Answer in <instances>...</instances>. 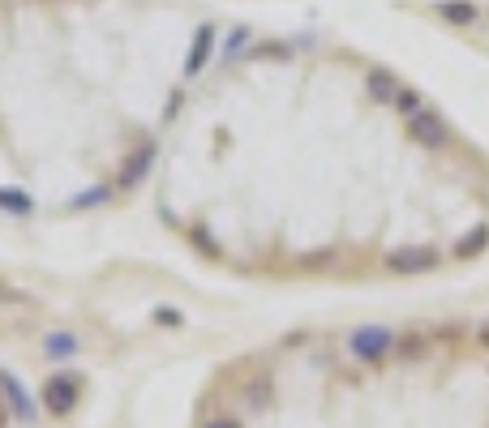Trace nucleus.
<instances>
[{
    "label": "nucleus",
    "mask_w": 489,
    "mask_h": 428,
    "mask_svg": "<svg viewBox=\"0 0 489 428\" xmlns=\"http://www.w3.org/2000/svg\"><path fill=\"white\" fill-rule=\"evenodd\" d=\"M9 424V403H4V394H0V428Z\"/></svg>",
    "instance_id": "412c9836"
},
{
    "label": "nucleus",
    "mask_w": 489,
    "mask_h": 428,
    "mask_svg": "<svg viewBox=\"0 0 489 428\" xmlns=\"http://www.w3.org/2000/svg\"><path fill=\"white\" fill-rule=\"evenodd\" d=\"M202 428H241V420H232V416H215V420H206Z\"/></svg>",
    "instance_id": "a211bd4d"
},
{
    "label": "nucleus",
    "mask_w": 489,
    "mask_h": 428,
    "mask_svg": "<svg viewBox=\"0 0 489 428\" xmlns=\"http://www.w3.org/2000/svg\"><path fill=\"white\" fill-rule=\"evenodd\" d=\"M108 197H112V189H108V185H95V189L77 193V197H74V206H77V210H86V206H103Z\"/></svg>",
    "instance_id": "4468645a"
},
{
    "label": "nucleus",
    "mask_w": 489,
    "mask_h": 428,
    "mask_svg": "<svg viewBox=\"0 0 489 428\" xmlns=\"http://www.w3.org/2000/svg\"><path fill=\"white\" fill-rule=\"evenodd\" d=\"M326 262H335V249H322V253H314V258H305L301 266H326Z\"/></svg>",
    "instance_id": "f3484780"
},
{
    "label": "nucleus",
    "mask_w": 489,
    "mask_h": 428,
    "mask_svg": "<svg viewBox=\"0 0 489 428\" xmlns=\"http://www.w3.org/2000/svg\"><path fill=\"white\" fill-rule=\"evenodd\" d=\"M211 48H215V30H211V26H197L194 44H189V52H185V77H197V73L206 69Z\"/></svg>",
    "instance_id": "0eeeda50"
},
{
    "label": "nucleus",
    "mask_w": 489,
    "mask_h": 428,
    "mask_svg": "<svg viewBox=\"0 0 489 428\" xmlns=\"http://www.w3.org/2000/svg\"><path fill=\"white\" fill-rule=\"evenodd\" d=\"M82 403V373H52L44 385V407L52 416H74Z\"/></svg>",
    "instance_id": "f257e3e1"
},
{
    "label": "nucleus",
    "mask_w": 489,
    "mask_h": 428,
    "mask_svg": "<svg viewBox=\"0 0 489 428\" xmlns=\"http://www.w3.org/2000/svg\"><path fill=\"white\" fill-rule=\"evenodd\" d=\"M150 163H155V142H142L129 159L121 163V185L124 189H133V185H142L147 180V171H150Z\"/></svg>",
    "instance_id": "6e6552de"
},
{
    "label": "nucleus",
    "mask_w": 489,
    "mask_h": 428,
    "mask_svg": "<svg viewBox=\"0 0 489 428\" xmlns=\"http://www.w3.org/2000/svg\"><path fill=\"white\" fill-rule=\"evenodd\" d=\"M395 343H399V338H395L387 326H361V330H352V338H348L352 356L369 360V364H373V360H382V356H391Z\"/></svg>",
    "instance_id": "f03ea898"
},
{
    "label": "nucleus",
    "mask_w": 489,
    "mask_h": 428,
    "mask_svg": "<svg viewBox=\"0 0 489 428\" xmlns=\"http://www.w3.org/2000/svg\"><path fill=\"white\" fill-rule=\"evenodd\" d=\"M395 107H399L404 116L413 120L416 112H421V95H416V91H399V99H395Z\"/></svg>",
    "instance_id": "2eb2a0df"
},
{
    "label": "nucleus",
    "mask_w": 489,
    "mask_h": 428,
    "mask_svg": "<svg viewBox=\"0 0 489 428\" xmlns=\"http://www.w3.org/2000/svg\"><path fill=\"white\" fill-rule=\"evenodd\" d=\"M399 343H404V356H421V352H425V338H421V334H408V338H399Z\"/></svg>",
    "instance_id": "dca6fc26"
},
{
    "label": "nucleus",
    "mask_w": 489,
    "mask_h": 428,
    "mask_svg": "<svg viewBox=\"0 0 489 428\" xmlns=\"http://www.w3.org/2000/svg\"><path fill=\"white\" fill-rule=\"evenodd\" d=\"M0 210L30 214V210H35V202H30V193H22V189H0Z\"/></svg>",
    "instance_id": "f8f14e48"
},
{
    "label": "nucleus",
    "mask_w": 489,
    "mask_h": 428,
    "mask_svg": "<svg viewBox=\"0 0 489 428\" xmlns=\"http://www.w3.org/2000/svg\"><path fill=\"white\" fill-rule=\"evenodd\" d=\"M485 249H489V223H481V227L464 232V240L455 244V258H477V253H485Z\"/></svg>",
    "instance_id": "9b49d317"
},
{
    "label": "nucleus",
    "mask_w": 489,
    "mask_h": 428,
    "mask_svg": "<svg viewBox=\"0 0 489 428\" xmlns=\"http://www.w3.org/2000/svg\"><path fill=\"white\" fill-rule=\"evenodd\" d=\"M434 9H438V18H446L451 26H472L477 22V4H472V0H438Z\"/></svg>",
    "instance_id": "1a4fd4ad"
},
{
    "label": "nucleus",
    "mask_w": 489,
    "mask_h": 428,
    "mask_svg": "<svg viewBox=\"0 0 489 428\" xmlns=\"http://www.w3.org/2000/svg\"><path fill=\"white\" fill-rule=\"evenodd\" d=\"M477 343H481V347H489V321L481 326V330H477Z\"/></svg>",
    "instance_id": "4be33fe9"
},
{
    "label": "nucleus",
    "mask_w": 489,
    "mask_h": 428,
    "mask_svg": "<svg viewBox=\"0 0 489 428\" xmlns=\"http://www.w3.org/2000/svg\"><path fill=\"white\" fill-rule=\"evenodd\" d=\"M0 394H4V403H9V416H18L22 424H35V416H39V411H35V399L26 394L22 381L13 377V373H4V369H0Z\"/></svg>",
    "instance_id": "20e7f679"
},
{
    "label": "nucleus",
    "mask_w": 489,
    "mask_h": 428,
    "mask_svg": "<svg viewBox=\"0 0 489 428\" xmlns=\"http://www.w3.org/2000/svg\"><path fill=\"white\" fill-rule=\"evenodd\" d=\"M244 403L253 407V411H262V407L270 403V377L253 381V385H249V390H244Z\"/></svg>",
    "instance_id": "ddd939ff"
},
{
    "label": "nucleus",
    "mask_w": 489,
    "mask_h": 428,
    "mask_svg": "<svg viewBox=\"0 0 489 428\" xmlns=\"http://www.w3.org/2000/svg\"><path fill=\"white\" fill-rule=\"evenodd\" d=\"M434 266H438V249H429V244H408V249L387 253V270L391 274H429Z\"/></svg>",
    "instance_id": "7ed1b4c3"
},
{
    "label": "nucleus",
    "mask_w": 489,
    "mask_h": 428,
    "mask_svg": "<svg viewBox=\"0 0 489 428\" xmlns=\"http://www.w3.org/2000/svg\"><path fill=\"white\" fill-rule=\"evenodd\" d=\"M408 138H413V142H421V146H434V150H438V146H446V138H451V133H446V120L421 107V112L408 120Z\"/></svg>",
    "instance_id": "39448f33"
},
{
    "label": "nucleus",
    "mask_w": 489,
    "mask_h": 428,
    "mask_svg": "<svg viewBox=\"0 0 489 428\" xmlns=\"http://www.w3.org/2000/svg\"><path fill=\"white\" fill-rule=\"evenodd\" d=\"M155 321H168V326H176V321H180V313H172V309H159V313H155Z\"/></svg>",
    "instance_id": "aec40b11"
},
{
    "label": "nucleus",
    "mask_w": 489,
    "mask_h": 428,
    "mask_svg": "<svg viewBox=\"0 0 489 428\" xmlns=\"http://www.w3.org/2000/svg\"><path fill=\"white\" fill-rule=\"evenodd\" d=\"M244 39H249V30H232V44H228V52H241Z\"/></svg>",
    "instance_id": "6ab92c4d"
},
{
    "label": "nucleus",
    "mask_w": 489,
    "mask_h": 428,
    "mask_svg": "<svg viewBox=\"0 0 489 428\" xmlns=\"http://www.w3.org/2000/svg\"><path fill=\"white\" fill-rule=\"evenodd\" d=\"M399 77H395L391 69H369L365 73V95L369 103H387V107H395V99H399Z\"/></svg>",
    "instance_id": "423d86ee"
},
{
    "label": "nucleus",
    "mask_w": 489,
    "mask_h": 428,
    "mask_svg": "<svg viewBox=\"0 0 489 428\" xmlns=\"http://www.w3.org/2000/svg\"><path fill=\"white\" fill-rule=\"evenodd\" d=\"M44 352H48L52 360H69L82 352V343H77V334H69V330H52L48 338H44Z\"/></svg>",
    "instance_id": "9d476101"
},
{
    "label": "nucleus",
    "mask_w": 489,
    "mask_h": 428,
    "mask_svg": "<svg viewBox=\"0 0 489 428\" xmlns=\"http://www.w3.org/2000/svg\"><path fill=\"white\" fill-rule=\"evenodd\" d=\"M4 296H9V291H4V287H0V300H4Z\"/></svg>",
    "instance_id": "5701e85b"
}]
</instances>
